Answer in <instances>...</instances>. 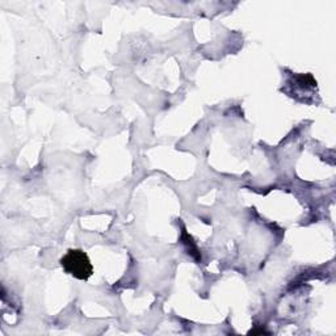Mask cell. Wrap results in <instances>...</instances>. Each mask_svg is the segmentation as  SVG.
<instances>
[{
  "label": "cell",
  "instance_id": "1",
  "mask_svg": "<svg viewBox=\"0 0 336 336\" xmlns=\"http://www.w3.org/2000/svg\"><path fill=\"white\" fill-rule=\"evenodd\" d=\"M61 265L66 273L78 280H88L94 273V265L87 254L81 249H68L61 259Z\"/></svg>",
  "mask_w": 336,
  "mask_h": 336
},
{
  "label": "cell",
  "instance_id": "2",
  "mask_svg": "<svg viewBox=\"0 0 336 336\" xmlns=\"http://www.w3.org/2000/svg\"><path fill=\"white\" fill-rule=\"evenodd\" d=\"M248 333H252V335H256V333H268V331H265V330H251Z\"/></svg>",
  "mask_w": 336,
  "mask_h": 336
}]
</instances>
